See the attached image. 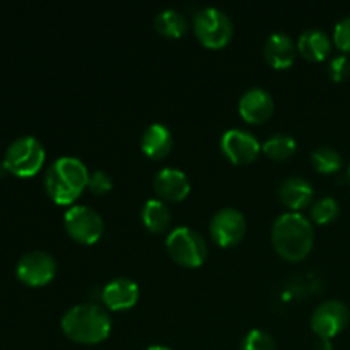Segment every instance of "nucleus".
<instances>
[{
    "mask_svg": "<svg viewBox=\"0 0 350 350\" xmlns=\"http://www.w3.org/2000/svg\"><path fill=\"white\" fill-rule=\"evenodd\" d=\"M62 332L77 344H99L111 334V317L98 303L74 304L60 320Z\"/></svg>",
    "mask_w": 350,
    "mask_h": 350,
    "instance_id": "1",
    "label": "nucleus"
},
{
    "mask_svg": "<svg viewBox=\"0 0 350 350\" xmlns=\"http://www.w3.org/2000/svg\"><path fill=\"white\" fill-rule=\"evenodd\" d=\"M89 170L77 156H60L48 166L44 174V188L55 204L74 205L88 187Z\"/></svg>",
    "mask_w": 350,
    "mask_h": 350,
    "instance_id": "2",
    "label": "nucleus"
},
{
    "mask_svg": "<svg viewBox=\"0 0 350 350\" xmlns=\"http://www.w3.org/2000/svg\"><path fill=\"white\" fill-rule=\"evenodd\" d=\"M272 243L282 258L303 260L313 248V224L301 212H284L272 224Z\"/></svg>",
    "mask_w": 350,
    "mask_h": 350,
    "instance_id": "3",
    "label": "nucleus"
},
{
    "mask_svg": "<svg viewBox=\"0 0 350 350\" xmlns=\"http://www.w3.org/2000/svg\"><path fill=\"white\" fill-rule=\"evenodd\" d=\"M46 159L43 144L33 135L17 137L5 150L3 166L9 173L19 178L34 176Z\"/></svg>",
    "mask_w": 350,
    "mask_h": 350,
    "instance_id": "4",
    "label": "nucleus"
},
{
    "mask_svg": "<svg viewBox=\"0 0 350 350\" xmlns=\"http://www.w3.org/2000/svg\"><path fill=\"white\" fill-rule=\"evenodd\" d=\"M166 248L171 258L183 267H200L207 258L205 238L193 228L178 226L166 236Z\"/></svg>",
    "mask_w": 350,
    "mask_h": 350,
    "instance_id": "5",
    "label": "nucleus"
},
{
    "mask_svg": "<svg viewBox=\"0 0 350 350\" xmlns=\"http://www.w3.org/2000/svg\"><path fill=\"white\" fill-rule=\"evenodd\" d=\"M193 31L207 48H222L232 38V21L219 7H204L193 14Z\"/></svg>",
    "mask_w": 350,
    "mask_h": 350,
    "instance_id": "6",
    "label": "nucleus"
},
{
    "mask_svg": "<svg viewBox=\"0 0 350 350\" xmlns=\"http://www.w3.org/2000/svg\"><path fill=\"white\" fill-rule=\"evenodd\" d=\"M64 224L68 236L82 245H92L105 232V221L101 214L89 205H70L64 214Z\"/></svg>",
    "mask_w": 350,
    "mask_h": 350,
    "instance_id": "7",
    "label": "nucleus"
},
{
    "mask_svg": "<svg viewBox=\"0 0 350 350\" xmlns=\"http://www.w3.org/2000/svg\"><path fill=\"white\" fill-rule=\"evenodd\" d=\"M17 279L29 287L46 286L57 273V262L43 250H33L24 253L16 265Z\"/></svg>",
    "mask_w": 350,
    "mask_h": 350,
    "instance_id": "8",
    "label": "nucleus"
},
{
    "mask_svg": "<svg viewBox=\"0 0 350 350\" xmlns=\"http://www.w3.org/2000/svg\"><path fill=\"white\" fill-rule=\"evenodd\" d=\"M349 306L340 299H328L318 304L311 314V328L321 340H330L347 327Z\"/></svg>",
    "mask_w": 350,
    "mask_h": 350,
    "instance_id": "9",
    "label": "nucleus"
},
{
    "mask_svg": "<svg viewBox=\"0 0 350 350\" xmlns=\"http://www.w3.org/2000/svg\"><path fill=\"white\" fill-rule=\"evenodd\" d=\"M212 239L219 246H234L245 238L246 232V217L239 208L222 207L212 215L208 224Z\"/></svg>",
    "mask_w": 350,
    "mask_h": 350,
    "instance_id": "10",
    "label": "nucleus"
},
{
    "mask_svg": "<svg viewBox=\"0 0 350 350\" xmlns=\"http://www.w3.org/2000/svg\"><path fill=\"white\" fill-rule=\"evenodd\" d=\"M221 149L231 163L248 164L258 156V152L262 150V144L250 130L232 126L222 133Z\"/></svg>",
    "mask_w": 350,
    "mask_h": 350,
    "instance_id": "11",
    "label": "nucleus"
},
{
    "mask_svg": "<svg viewBox=\"0 0 350 350\" xmlns=\"http://www.w3.org/2000/svg\"><path fill=\"white\" fill-rule=\"evenodd\" d=\"M239 115L248 123H263L273 113V98L270 91L260 85L246 89L238 101Z\"/></svg>",
    "mask_w": 350,
    "mask_h": 350,
    "instance_id": "12",
    "label": "nucleus"
},
{
    "mask_svg": "<svg viewBox=\"0 0 350 350\" xmlns=\"http://www.w3.org/2000/svg\"><path fill=\"white\" fill-rule=\"evenodd\" d=\"M154 191L159 195L161 200L167 202H180L187 198L190 193V180H188L187 173L178 167H161L156 173L152 180Z\"/></svg>",
    "mask_w": 350,
    "mask_h": 350,
    "instance_id": "13",
    "label": "nucleus"
},
{
    "mask_svg": "<svg viewBox=\"0 0 350 350\" xmlns=\"http://www.w3.org/2000/svg\"><path fill=\"white\" fill-rule=\"evenodd\" d=\"M139 284L130 277H115L103 287L101 299L106 308L113 311L130 310L139 301Z\"/></svg>",
    "mask_w": 350,
    "mask_h": 350,
    "instance_id": "14",
    "label": "nucleus"
},
{
    "mask_svg": "<svg viewBox=\"0 0 350 350\" xmlns=\"http://www.w3.org/2000/svg\"><path fill=\"white\" fill-rule=\"evenodd\" d=\"M263 55L273 68H287L296 60L297 43L284 31H273L265 40Z\"/></svg>",
    "mask_w": 350,
    "mask_h": 350,
    "instance_id": "15",
    "label": "nucleus"
},
{
    "mask_svg": "<svg viewBox=\"0 0 350 350\" xmlns=\"http://www.w3.org/2000/svg\"><path fill=\"white\" fill-rule=\"evenodd\" d=\"M173 132L166 123L161 122L147 126L140 137V147H142L144 154L150 159H161V157L167 156V152L173 147Z\"/></svg>",
    "mask_w": 350,
    "mask_h": 350,
    "instance_id": "16",
    "label": "nucleus"
},
{
    "mask_svg": "<svg viewBox=\"0 0 350 350\" xmlns=\"http://www.w3.org/2000/svg\"><path fill=\"white\" fill-rule=\"evenodd\" d=\"M314 195V188L306 178L303 176H289L280 183L279 197L284 204L294 212H299V208H304L311 204Z\"/></svg>",
    "mask_w": 350,
    "mask_h": 350,
    "instance_id": "17",
    "label": "nucleus"
},
{
    "mask_svg": "<svg viewBox=\"0 0 350 350\" xmlns=\"http://www.w3.org/2000/svg\"><path fill=\"white\" fill-rule=\"evenodd\" d=\"M297 51L304 58L313 62H321L330 55L332 38L327 31L320 27H308L299 34L297 40Z\"/></svg>",
    "mask_w": 350,
    "mask_h": 350,
    "instance_id": "18",
    "label": "nucleus"
},
{
    "mask_svg": "<svg viewBox=\"0 0 350 350\" xmlns=\"http://www.w3.org/2000/svg\"><path fill=\"white\" fill-rule=\"evenodd\" d=\"M142 222L149 231L163 232L171 222V211L161 198H149L142 207Z\"/></svg>",
    "mask_w": 350,
    "mask_h": 350,
    "instance_id": "19",
    "label": "nucleus"
},
{
    "mask_svg": "<svg viewBox=\"0 0 350 350\" xmlns=\"http://www.w3.org/2000/svg\"><path fill=\"white\" fill-rule=\"evenodd\" d=\"M157 33L166 38H180L188 31V19L176 9H163L154 19Z\"/></svg>",
    "mask_w": 350,
    "mask_h": 350,
    "instance_id": "20",
    "label": "nucleus"
},
{
    "mask_svg": "<svg viewBox=\"0 0 350 350\" xmlns=\"http://www.w3.org/2000/svg\"><path fill=\"white\" fill-rule=\"evenodd\" d=\"M296 139L289 133H273L262 144V150L275 161H284L296 152Z\"/></svg>",
    "mask_w": 350,
    "mask_h": 350,
    "instance_id": "21",
    "label": "nucleus"
},
{
    "mask_svg": "<svg viewBox=\"0 0 350 350\" xmlns=\"http://www.w3.org/2000/svg\"><path fill=\"white\" fill-rule=\"evenodd\" d=\"M311 163H313L314 170L317 171L330 174L342 167V156L337 149H334V147L321 146L313 150V154H311Z\"/></svg>",
    "mask_w": 350,
    "mask_h": 350,
    "instance_id": "22",
    "label": "nucleus"
},
{
    "mask_svg": "<svg viewBox=\"0 0 350 350\" xmlns=\"http://www.w3.org/2000/svg\"><path fill=\"white\" fill-rule=\"evenodd\" d=\"M338 214H340V205L334 197H321L311 205V219L318 224H328L335 221Z\"/></svg>",
    "mask_w": 350,
    "mask_h": 350,
    "instance_id": "23",
    "label": "nucleus"
},
{
    "mask_svg": "<svg viewBox=\"0 0 350 350\" xmlns=\"http://www.w3.org/2000/svg\"><path fill=\"white\" fill-rule=\"evenodd\" d=\"M241 350H277V345L269 332L262 328H252L243 338Z\"/></svg>",
    "mask_w": 350,
    "mask_h": 350,
    "instance_id": "24",
    "label": "nucleus"
},
{
    "mask_svg": "<svg viewBox=\"0 0 350 350\" xmlns=\"http://www.w3.org/2000/svg\"><path fill=\"white\" fill-rule=\"evenodd\" d=\"M327 72L330 79L335 82H340L350 75V57L347 53H338L328 60Z\"/></svg>",
    "mask_w": 350,
    "mask_h": 350,
    "instance_id": "25",
    "label": "nucleus"
},
{
    "mask_svg": "<svg viewBox=\"0 0 350 350\" xmlns=\"http://www.w3.org/2000/svg\"><path fill=\"white\" fill-rule=\"evenodd\" d=\"M88 188L96 195L108 193V191H111V188H113V178L103 170L92 171V173L89 174Z\"/></svg>",
    "mask_w": 350,
    "mask_h": 350,
    "instance_id": "26",
    "label": "nucleus"
},
{
    "mask_svg": "<svg viewBox=\"0 0 350 350\" xmlns=\"http://www.w3.org/2000/svg\"><path fill=\"white\" fill-rule=\"evenodd\" d=\"M334 41L342 53H350V16L342 17L334 27Z\"/></svg>",
    "mask_w": 350,
    "mask_h": 350,
    "instance_id": "27",
    "label": "nucleus"
},
{
    "mask_svg": "<svg viewBox=\"0 0 350 350\" xmlns=\"http://www.w3.org/2000/svg\"><path fill=\"white\" fill-rule=\"evenodd\" d=\"M144 350H173L171 347H167V345H163V344H154V345H149L147 349Z\"/></svg>",
    "mask_w": 350,
    "mask_h": 350,
    "instance_id": "28",
    "label": "nucleus"
},
{
    "mask_svg": "<svg viewBox=\"0 0 350 350\" xmlns=\"http://www.w3.org/2000/svg\"><path fill=\"white\" fill-rule=\"evenodd\" d=\"M347 176H349V181H350V164H349V171H347Z\"/></svg>",
    "mask_w": 350,
    "mask_h": 350,
    "instance_id": "29",
    "label": "nucleus"
}]
</instances>
